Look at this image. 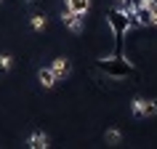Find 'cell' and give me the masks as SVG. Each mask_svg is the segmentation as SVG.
Wrapping results in <instances>:
<instances>
[{
	"label": "cell",
	"mask_w": 157,
	"mask_h": 149,
	"mask_svg": "<svg viewBox=\"0 0 157 149\" xmlns=\"http://www.w3.org/2000/svg\"><path fill=\"white\" fill-rule=\"evenodd\" d=\"M61 21H64V27L69 32H80V29H83V16H80V13L64 11V13H61Z\"/></svg>",
	"instance_id": "obj_6"
},
{
	"label": "cell",
	"mask_w": 157,
	"mask_h": 149,
	"mask_svg": "<svg viewBox=\"0 0 157 149\" xmlns=\"http://www.w3.org/2000/svg\"><path fill=\"white\" fill-rule=\"evenodd\" d=\"M37 80H40V85H43V88H53V85L59 83V80H56V74H53V69H51V67H43L40 72H37Z\"/></svg>",
	"instance_id": "obj_7"
},
{
	"label": "cell",
	"mask_w": 157,
	"mask_h": 149,
	"mask_svg": "<svg viewBox=\"0 0 157 149\" xmlns=\"http://www.w3.org/2000/svg\"><path fill=\"white\" fill-rule=\"evenodd\" d=\"M152 11H155V19H157V3H155V6H152Z\"/></svg>",
	"instance_id": "obj_14"
},
{
	"label": "cell",
	"mask_w": 157,
	"mask_h": 149,
	"mask_svg": "<svg viewBox=\"0 0 157 149\" xmlns=\"http://www.w3.org/2000/svg\"><path fill=\"white\" fill-rule=\"evenodd\" d=\"M27 147H32V149H45L48 147V136L45 133H40V131H35L29 139H27Z\"/></svg>",
	"instance_id": "obj_9"
},
{
	"label": "cell",
	"mask_w": 157,
	"mask_h": 149,
	"mask_svg": "<svg viewBox=\"0 0 157 149\" xmlns=\"http://www.w3.org/2000/svg\"><path fill=\"white\" fill-rule=\"evenodd\" d=\"M51 69H53V74H56V80H67V77H69V72H72V64H69V59L59 56V59H53Z\"/></svg>",
	"instance_id": "obj_5"
},
{
	"label": "cell",
	"mask_w": 157,
	"mask_h": 149,
	"mask_svg": "<svg viewBox=\"0 0 157 149\" xmlns=\"http://www.w3.org/2000/svg\"><path fill=\"white\" fill-rule=\"evenodd\" d=\"M104 139H107V144H112V147H115V144H120V139H123V133L117 131V128H109V131L104 133Z\"/></svg>",
	"instance_id": "obj_11"
},
{
	"label": "cell",
	"mask_w": 157,
	"mask_h": 149,
	"mask_svg": "<svg viewBox=\"0 0 157 149\" xmlns=\"http://www.w3.org/2000/svg\"><path fill=\"white\" fill-rule=\"evenodd\" d=\"M88 8H91V0H67V11H72V13L85 16Z\"/></svg>",
	"instance_id": "obj_8"
},
{
	"label": "cell",
	"mask_w": 157,
	"mask_h": 149,
	"mask_svg": "<svg viewBox=\"0 0 157 149\" xmlns=\"http://www.w3.org/2000/svg\"><path fill=\"white\" fill-rule=\"evenodd\" d=\"M24 3H27V6H32V3H35V0H24Z\"/></svg>",
	"instance_id": "obj_15"
},
{
	"label": "cell",
	"mask_w": 157,
	"mask_h": 149,
	"mask_svg": "<svg viewBox=\"0 0 157 149\" xmlns=\"http://www.w3.org/2000/svg\"><path fill=\"white\" fill-rule=\"evenodd\" d=\"M131 109H133V117H155L157 115V101L155 99H133Z\"/></svg>",
	"instance_id": "obj_4"
},
{
	"label": "cell",
	"mask_w": 157,
	"mask_h": 149,
	"mask_svg": "<svg viewBox=\"0 0 157 149\" xmlns=\"http://www.w3.org/2000/svg\"><path fill=\"white\" fill-rule=\"evenodd\" d=\"M0 3H3V0H0Z\"/></svg>",
	"instance_id": "obj_17"
},
{
	"label": "cell",
	"mask_w": 157,
	"mask_h": 149,
	"mask_svg": "<svg viewBox=\"0 0 157 149\" xmlns=\"http://www.w3.org/2000/svg\"><path fill=\"white\" fill-rule=\"evenodd\" d=\"M133 19L139 27H155L157 19H155V11L147 0H136V8H133Z\"/></svg>",
	"instance_id": "obj_3"
},
{
	"label": "cell",
	"mask_w": 157,
	"mask_h": 149,
	"mask_svg": "<svg viewBox=\"0 0 157 149\" xmlns=\"http://www.w3.org/2000/svg\"><path fill=\"white\" fill-rule=\"evenodd\" d=\"M99 69H104L112 80H123L133 72V64L125 61L123 56H109V59H99Z\"/></svg>",
	"instance_id": "obj_2"
},
{
	"label": "cell",
	"mask_w": 157,
	"mask_h": 149,
	"mask_svg": "<svg viewBox=\"0 0 157 149\" xmlns=\"http://www.w3.org/2000/svg\"><path fill=\"white\" fill-rule=\"evenodd\" d=\"M115 8H117V11H123V13H128V16H133L136 0H115Z\"/></svg>",
	"instance_id": "obj_10"
},
{
	"label": "cell",
	"mask_w": 157,
	"mask_h": 149,
	"mask_svg": "<svg viewBox=\"0 0 157 149\" xmlns=\"http://www.w3.org/2000/svg\"><path fill=\"white\" fill-rule=\"evenodd\" d=\"M107 21H109V27H112V32H115L117 48H123V37H125V32H128L131 27H139L133 16H128V13H123V11H117V8H112V11L107 13Z\"/></svg>",
	"instance_id": "obj_1"
},
{
	"label": "cell",
	"mask_w": 157,
	"mask_h": 149,
	"mask_svg": "<svg viewBox=\"0 0 157 149\" xmlns=\"http://www.w3.org/2000/svg\"><path fill=\"white\" fill-rule=\"evenodd\" d=\"M147 3H149V6H155V3H157V0H147Z\"/></svg>",
	"instance_id": "obj_16"
},
{
	"label": "cell",
	"mask_w": 157,
	"mask_h": 149,
	"mask_svg": "<svg viewBox=\"0 0 157 149\" xmlns=\"http://www.w3.org/2000/svg\"><path fill=\"white\" fill-rule=\"evenodd\" d=\"M11 64H13V59H11L8 53H0V69L6 72V69H11Z\"/></svg>",
	"instance_id": "obj_13"
},
{
	"label": "cell",
	"mask_w": 157,
	"mask_h": 149,
	"mask_svg": "<svg viewBox=\"0 0 157 149\" xmlns=\"http://www.w3.org/2000/svg\"><path fill=\"white\" fill-rule=\"evenodd\" d=\"M29 24H32V29H45V24H48V21H45V16L35 13V16L29 19Z\"/></svg>",
	"instance_id": "obj_12"
}]
</instances>
